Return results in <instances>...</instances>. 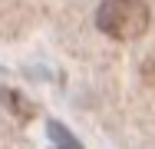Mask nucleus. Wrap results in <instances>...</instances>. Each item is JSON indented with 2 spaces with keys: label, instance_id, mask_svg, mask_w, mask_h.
I'll use <instances>...</instances> for the list:
<instances>
[{
  "label": "nucleus",
  "instance_id": "f03ea898",
  "mask_svg": "<svg viewBox=\"0 0 155 149\" xmlns=\"http://www.w3.org/2000/svg\"><path fill=\"white\" fill-rule=\"evenodd\" d=\"M0 103H3V106H7L17 119H23V123L36 116V106H33L30 99H23L17 89H10V86H0Z\"/></svg>",
  "mask_w": 155,
  "mask_h": 149
},
{
  "label": "nucleus",
  "instance_id": "f257e3e1",
  "mask_svg": "<svg viewBox=\"0 0 155 149\" xmlns=\"http://www.w3.org/2000/svg\"><path fill=\"white\" fill-rule=\"evenodd\" d=\"M152 23V13L142 0H102L96 10V27L102 30L109 40H139Z\"/></svg>",
  "mask_w": 155,
  "mask_h": 149
},
{
  "label": "nucleus",
  "instance_id": "7ed1b4c3",
  "mask_svg": "<svg viewBox=\"0 0 155 149\" xmlns=\"http://www.w3.org/2000/svg\"><path fill=\"white\" fill-rule=\"evenodd\" d=\"M50 139H53L60 149H83V146H79V139H76L69 129H63L60 123H50Z\"/></svg>",
  "mask_w": 155,
  "mask_h": 149
}]
</instances>
